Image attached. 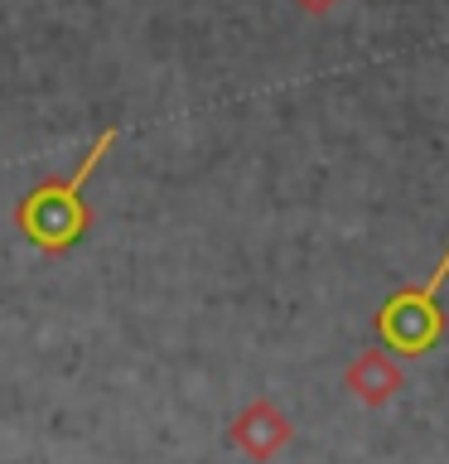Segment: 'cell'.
I'll return each instance as SVG.
<instances>
[{
  "instance_id": "1",
  "label": "cell",
  "mask_w": 449,
  "mask_h": 464,
  "mask_svg": "<svg viewBox=\"0 0 449 464\" xmlns=\"http://www.w3.org/2000/svg\"><path fill=\"white\" fill-rule=\"evenodd\" d=\"M111 140H116V130H107L92 150H87L82 160V169L72 174V179L63 184H43L34 188V194L24 198V208H20V227H24V237L34 242V246H49V252H63V246H72L82 237V227H87V213H82V184L92 179V169H97V160L111 150Z\"/></svg>"
},
{
  "instance_id": "2",
  "label": "cell",
  "mask_w": 449,
  "mask_h": 464,
  "mask_svg": "<svg viewBox=\"0 0 449 464\" xmlns=\"http://www.w3.org/2000/svg\"><path fill=\"white\" fill-rule=\"evenodd\" d=\"M444 276H449V252L440 256V266H435V276L420 290H401L396 300L382 304V339L391 348H401V353H420L425 343H435V334H440L435 290L444 285Z\"/></svg>"
}]
</instances>
